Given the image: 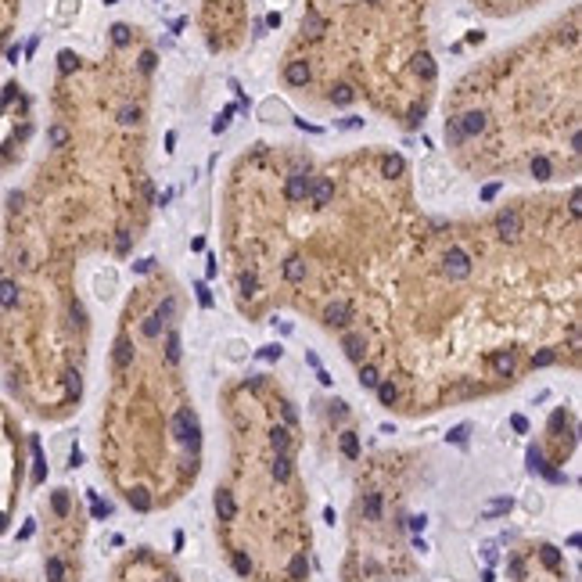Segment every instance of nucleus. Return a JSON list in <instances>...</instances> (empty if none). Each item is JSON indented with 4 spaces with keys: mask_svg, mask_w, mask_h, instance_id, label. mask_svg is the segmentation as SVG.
<instances>
[{
    "mask_svg": "<svg viewBox=\"0 0 582 582\" xmlns=\"http://www.w3.org/2000/svg\"><path fill=\"white\" fill-rule=\"evenodd\" d=\"M378 399H381L385 406H392V403H395V385H392V381L378 385Z\"/></svg>",
    "mask_w": 582,
    "mask_h": 582,
    "instance_id": "25",
    "label": "nucleus"
},
{
    "mask_svg": "<svg viewBox=\"0 0 582 582\" xmlns=\"http://www.w3.org/2000/svg\"><path fill=\"white\" fill-rule=\"evenodd\" d=\"M310 194H313V201H317V205H327V201L334 198V183L324 176V180H317L313 187H310Z\"/></svg>",
    "mask_w": 582,
    "mask_h": 582,
    "instance_id": "11",
    "label": "nucleus"
},
{
    "mask_svg": "<svg viewBox=\"0 0 582 582\" xmlns=\"http://www.w3.org/2000/svg\"><path fill=\"white\" fill-rule=\"evenodd\" d=\"M227 356H230V359H249V342L230 338V342H227Z\"/></svg>",
    "mask_w": 582,
    "mask_h": 582,
    "instance_id": "19",
    "label": "nucleus"
},
{
    "mask_svg": "<svg viewBox=\"0 0 582 582\" xmlns=\"http://www.w3.org/2000/svg\"><path fill=\"white\" fill-rule=\"evenodd\" d=\"M496 191H500L496 183H493V187H485V191H482V201H493V198H496Z\"/></svg>",
    "mask_w": 582,
    "mask_h": 582,
    "instance_id": "46",
    "label": "nucleus"
},
{
    "mask_svg": "<svg viewBox=\"0 0 582 582\" xmlns=\"http://www.w3.org/2000/svg\"><path fill=\"white\" fill-rule=\"evenodd\" d=\"M263 359H281V345H266V349H263Z\"/></svg>",
    "mask_w": 582,
    "mask_h": 582,
    "instance_id": "42",
    "label": "nucleus"
},
{
    "mask_svg": "<svg viewBox=\"0 0 582 582\" xmlns=\"http://www.w3.org/2000/svg\"><path fill=\"white\" fill-rule=\"evenodd\" d=\"M15 11H18V0H0V51H4V47H8V40H11Z\"/></svg>",
    "mask_w": 582,
    "mask_h": 582,
    "instance_id": "5",
    "label": "nucleus"
},
{
    "mask_svg": "<svg viewBox=\"0 0 582 582\" xmlns=\"http://www.w3.org/2000/svg\"><path fill=\"white\" fill-rule=\"evenodd\" d=\"M381 169H385V176H399V173L406 169V162H403L399 155H388V159L381 162Z\"/></svg>",
    "mask_w": 582,
    "mask_h": 582,
    "instance_id": "21",
    "label": "nucleus"
},
{
    "mask_svg": "<svg viewBox=\"0 0 582 582\" xmlns=\"http://www.w3.org/2000/svg\"><path fill=\"white\" fill-rule=\"evenodd\" d=\"M320 29H324V18H317V15H310L302 22V33H320Z\"/></svg>",
    "mask_w": 582,
    "mask_h": 582,
    "instance_id": "30",
    "label": "nucleus"
},
{
    "mask_svg": "<svg viewBox=\"0 0 582 582\" xmlns=\"http://www.w3.org/2000/svg\"><path fill=\"white\" fill-rule=\"evenodd\" d=\"M525 510H529V514H539V510H543V500H539V496H529V500H525Z\"/></svg>",
    "mask_w": 582,
    "mask_h": 582,
    "instance_id": "38",
    "label": "nucleus"
},
{
    "mask_svg": "<svg viewBox=\"0 0 582 582\" xmlns=\"http://www.w3.org/2000/svg\"><path fill=\"white\" fill-rule=\"evenodd\" d=\"M363 514H366V517H378V514H381V496H366Z\"/></svg>",
    "mask_w": 582,
    "mask_h": 582,
    "instance_id": "27",
    "label": "nucleus"
},
{
    "mask_svg": "<svg viewBox=\"0 0 582 582\" xmlns=\"http://www.w3.org/2000/svg\"><path fill=\"white\" fill-rule=\"evenodd\" d=\"M284 277H288L291 284L305 281V263H302V259H291V263H284Z\"/></svg>",
    "mask_w": 582,
    "mask_h": 582,
    "instance_id": "15",
    "label": "nucleus"
},
{
    "mask_svg": "<svg viewBox=\"0 0 582 582\" xmlns=\"http://www.w3.org/2000/svg\"><path fill=\"white\" fill-rule=\"evenodd\" d=\"M310 187H313V180L305 176V173H295V176H288V198H291V201H302L305 194H310Z\"/></svg>",
    "mask_w": 582,
    "mask_h": 582,
    "instance_id": "9",
    "label": "nucleus"
},
{
    "mask_svg": "<svg viewBox=\"0 0 582 582\" xmlns=\"http://www.w3.org/2000/svg\"><path fill=\"white\" fill-rule=\"evenodd\" d=\"M532 363H536V366H546V363H554V352H539V356H536Z\"/></svg>",
    "mask_w": 582,
    "mask_h": 582,
    "instance_id": "44",
    "label": "nucleus"
},
{
    "mask_svg": "<svg viewBox=\"0 0 582 582\" xmlns=\"http://www.w3.org/2000/svg\"><path fill=\"white\" fill-rule=\"evenodd\" d=\"M421 180H424V194H439L442 191V162L439 159H428L421 166Z\"/></svg>",
    "mask_w": 582,
    "mask_h": 582,
    "instance_id": "4",
    "label": "nucleus"
},
{
    "mask_svg": "<svg viewBox=\"0 0 582 582\" xmlns=\"http://www.w3.org/2000/svg\"><path fill=\"white\" fill-rule=\"evenodd\" d=\"M263 115H266L270 122H277V119H288V108H284L281 101H273V98H270V101L263 105Z\"/></svg>",
    "mask_w": 582,
    "mask_h": 582,
    "instance_id": "17",
    "label": "nucleus"
},
{
    "mask_svg": "<svg viewBox=\"0 0 582 582\" xmlns=\"http://www.w3.org/2000/svg\"><path fill=\"white\" fill-rule=\"evenodd\" d=\"M119 122H137V108H122V112H119Z\"/></svg>",
    "mask_w": 582,
    "mask_h": 582,
    "instance_id": "41",
    "label": "nucleus"
},
{
    "mask_svg": "<svg viewBox=\"0 0 582 582\" xmlns=\"http://www.w3.org/2000/svg\"><path fill=\"white\" fill-rule=\"evenodd\" d=\"M493 366H496L500 374H510V371H514V356H510V352H500V356L493 359Z\"/></svg>",
    "mask_w": 582,
    "mask_h": 582,
    "instance_id": "24",
    "label": "nucleus"
},
{
    "mask_svg": "<svg viewBox=\"0 0 582 582\" xmlns=\"http://www.w3.org/2000/svg\"><path fill=\"white\" fill-rule=\"evenodd\" d=\"M273 478H277V482H284V478H291V456L288 453H277V456H273Z\"/></svg>",
    "mask_w": 582,
    "mask_h": 582,
    "instance_id": "14",
    "label": "nucleus"
},
{
    "mask_svg": "<svg viewBox=\"0 0 582 582\" xmlns=\"http://www.w3.org/2000/svg\"><path fill=\"white\" fill-rule=\"evenodd\" d=\"M507 510H510V500H496V503L485 507V517H496V514H507Z\"/></svg>",
    "mask_w": 582,
    "mask_h": 582,
    "instance_id": "28",
    "label": "nucleus"
},
{
    "mask_svg": "<svg viewBox=\"0 0 582 582\" xmlns=\"http://www.w3.org/2000/svg\"><path fill=\"white\" fill-rule=\"evenodd\" d=\"M33 133L29 122V98L18 83H8L0 90V173L18 162L22 147Z\"/></svg>",
    "mask_w": 582,
    "mask_h": 582,
    "instance_id": "1",
    "label": "nucleus"
},
{
    "mask_svg": "<svg viewBox=\"0 0 582 582\" xmlns=\"http://www.w3.org/2000/svg\"><path fill=\"white\" fill-rule=\"evenodd\" d=\"M273 449H277V453H288V432H284V428H277V432H273Z\"/></svg>",
    "mask_w": 582,
    "mask_h": 582,
    "instance_id": "29",
    "label": "nucleus"
},
{
    "mask_svg": "<svg viewBox=\"0 0 582 582\" xmlns=\"http://www.w3.org/2000/svg\"><path fill=\"white\" fill-rule=\"evenodd\" d=\"M414 72H417L421 79L432 83V79H435V61L428 58V54H417V58H414Z\"/></svg>",
    "mask_w": 582,
    "mask_h": 582,
    "instance_id": "13",
    "label": "nucleus"
},
{
    "mask_svg": "<svg viewBox=\"0 0 582 582\" xmlns=\"http://www.w3.org/2000/svg\"><path fill=\"white\" fill-rule=\"evenodd\" d=\"M342 453L349 456V461H356V456H359V442H356V432H345V435H342Z\"/></svg>",
    "mask_w": 582,
    "mask_h": 582,
    "instance_id": "20",
    "label": "nucleus"
},
{
    "mask_svg": "<svg viewBox=\"0 0 582 582\" xmlns=\"http://www.w3.org/2000/svg\"><path fill=\"white\" fill-rule=\"evenodd\" d=\"M241 291L244 295H256V277H241Z\"/></svg>",
    "mask_w": 582,
    "mask_h": 582,
    "instance_id": "40",
    "label": "nucleus"
},
{
    "mask_svg": "<svg viewBox=\"0 0 582 582\" xmlns=\"http://www.w3.org/2000/svg\"><path fill=\"white\" fill-rule=\"evenodd\" d=\"M166 352H169V359H173V363L180 359V334H176V331H169V338H166Z\"/></svg>",
    "mask_w": 582,
    "mask_h": 582,
    "instance_id": "26",
    "label": "nucleus"
},
{
    "mask_svg": "<svg viewBox=\"0 0 582 582\" xmlns=\"http://www.w3.org/2000/svg\"><path fill=\"white\" fill-rule=\"evenodd\" d=\"M468 435H471V424H461L449 432V442H468Z\"/></svg>",
    "mask_w": 582,
    "mask_h": 582,
    "instance_id": "32",
    "label": "nucleus"
},
{
    "mask_svg": "<svg viewBox=\"0 0 582 582\" xmlns=\"http://www.w3.org/2000/svg\"><path fill=\"white\" fill-rule=\"evenodd\" d=\"M18 482H22V439L8 410L0 406V532L11 522Z\"/></svg>",
    "mask_w": 582,
    "mask_h": 582,
    "instance_id": "2",
    "label": "nucleus"
},
{
    "mask_svg": "<svg viewBox=\"0 0 582 582\" xmlns=\"http://www.w3.org/2000/svg\"><path fill=\"white\" fill-rule=\"evenodd\" d=\"M94 291H98V298H108V295L115 291V270L98 273V277H94Z\"/></svg>",
    "mask_w": 582,
    "mask_h": 582,
    "instance_id": "12",
    "label": "nucleus"
},
{
    "mask_svg": "<svg viewBox=\"0 0 582 582\" xmlns=\"http://www.w3.org/2000/svg\"><path fill=\"white\" fill-rule=\"evenodd\" d=\"M543 561H546L550 568H557V561H561V557H557V550H550V546H543Z\"/></svg>",
    "mask_w": 582,
    "mask_h": 582,
    "instance_id": "37",
    "label": "nucleus"
},
{
    "mask_svg": "<svg viewBox=\"0 0 582 582\" xmlns=\"http://www.w3.org/2000/svg\"><path fill=\"white\" fill-rule=\"evenodd\" d=\"M130 503H133L137 510H147V507H151V500H147L144 493H130Z\"/></svg>",
    "mask_w": 582,
    "mask_h": 582,
    "instance_id": "35",
    "label": "nucleus"
},
{
    "mask_svg": "<svg viewBox=\"0 0 582 582\" xmlns=\"http://www.w3.org/2000/svg\"><path fill=\"white\" fill-rule=\"evenodd\" d=\"M456 126H461L464 137H478V133L485 130V115H482V112H464L461 119H456Z\"/></svg>",
    "mask_w": 582,
    "mask_h": 582,
    "instance_id": "8",
    "label": "nucleus"
},
{
    "mask_svg": "<svg viewBox=\"0 0 582 582\" xmlns=\"http://www.w3.org/2000/svg\"><path fill=\"white\" fill-rule=\"evenodd\" d=\"M234 568H237V575H249V571H252V561L244 557V554H234Z\"/></svg>",
    "mask_w": 582,
    "mask_h": 582,
    "instance_id": "33",
    "label": "nucleus"
},
{
    "mask_svg": "<svg viewBox=\"0 0 582 582\" xmlns=\"http://www.w3.org/2000/svg\"><path fill=\"white\" fill-rule=\"evenodd\" d=\"M359 385H363V388H378V385H381V374L374 371V366H359Z\"/></svg>",
    "mask_w": 582,
    "mask_h": 582,
    "instance_id": "18",
    "label": "nucleus"
},
{
    "mask_svg": "<svg viewBox=\"0 0 582 582\" xmlns=\"http://www.w3.org/2000/svg\"><path fill=\"white\" fill-rule=\"evenodd\" d=\"M324 320H327L331 327H345V324L352 320V305H349V302H331L327 313H324Z\"/></svg>",
    "mask_w": 582,
    "mask_h": 582,
    "instance_id": "7",
    "label": "nucleus"
},
{
    "mask_svg": "<svg viewBox=\"0 0 582 582\" xmlns=\"http://www.w3.org/2000/svg\"><path fill=\"white\" fill-rule=\"evenodd\" d=\"M291 575H295V578L305 575V557H295V561H291Z\"/></svg>",
    "mask_w": 582,
    "mask_h": 582,
    "instance_id": "39",
    "label": "nucleus"
},
{
    "mask_svg": "<svg viewBox=\"0 0 582 582\" xmlns=\"http://www.w3.org/2000/svg\"><path fill=\"white\" fill-rule=\"evenodd\" d=\"M366 4H374V0H366Z\"/></svg>",
    "mask_w": 582,
    "mask_h": 582,
    "instance_id": "47",
    "label": "nucleus"
},
{
    "mask_svg": "<svg viewBox=\"0 0 582 582\" xmlns=\"http://www.w3.org/2000/svg\"><path fill=\"white\" fill-rule=\"evenodd\" d=\"M510 428H514V432H529V421H525L522 414H514V417H510Z\"/></svg>",
    "mask_w": 582,
    "mask_h": 582,
    "instance_id": "36",
    "label": "nucleus"
},
{
    "mask_svg": "<svg viewBox=\"0 0 582 582\" xmlns=\"http://www.w3.org/2000/svg\"><path fill=\"white\" fill-rule=\"evenodd\" d=\"M468 273H471L468 252H464V249H449V252H446V277H449V281H464Z\"/></svg>",
    "mask_w": 582,
    "mask_h": 582,
    "instance_id": "3",
    "label": "nucleus"
},
{
    "mask_svg": "<svg viewBox=\"0 0 582 582\" xmlns=\"http://www.w3.org/2000/svg\"><path fill=\"white\" fill-rule=\"evenodd\" d=\"M112 40H115V44H126V40H130V29H126V25H115V29H112Z\"/></svg>",
    "mask_w": 582,
    "mask_h": 582,
    "instance_id": "34",
    "label": "nucleus"
},
{
    "mask_svg": "<svg viewBox=\"0 0 582 582\" xmlns=\"http://www.w3.org/2000/svg\"><path fill=\"white\" fill-rule=\"evenodd\" d=\"M345 356H352V359L363 356V338L359 334H345Z\"/></svg>",
    "mask_w": 582,
    "mask_h": 582,
    "instance_id": "22",
    "label": "nucleus"
},
{
    "mask_svg": "<svg viewBox=\"0 0 582 582\" xmlns=\"http://www.w3.org/2000/svg\"><path fill=\"white\" fill-rule=\"evenodd\" d=\"M331 98H334V101H338V105H349V101H352L356 94H352V90H349V86H334V94H331Z\"/></svg>",
    "mask_w": 582,
    "mask_h": 582,
    "instance_id": "31",
    "label": "nucleus"
},
{
    "mask_svg": "<svg viewBox=\"0 0 582 582\" xmlns=\"http://www.w3.org/2000/svg\"><path fill=\"white\" fill-rule=\"evenodd\" d=\"M446 140L456 147V144H461L464 140V133H461V126H456V119H446Z\"/></svg>",
    "mask_w": 582,
    "mask_h": 582,
    "instance_id": "23",
    "label": "nucleus"
},
{
    "mask_svg": "<svg viewBox=\"0 0 582 582\" xmlns=\"http://www.w3.org/2000/svg\"><path fill=\"white\" fill-rule=\"evenodd\" d=\"M482 554H485L489 561H496V543H482Z\"/></svg>",
    "mask_w": 582,
    "mask_h": 582,
    "instance_id": "43",
    "label": "nucleus"
},
{
    "mask_svg": "<svg viewBox=\"0 0 582 582\" xmlns=\"http://www.w3.org/2000/svg\"><path fill=\"white\" fill-rule=\"evenodd\" d=\"M284 79L302 86V83H310V69H305V61H288V69H284Z\"/></svg>",
    "mask_w": 582,
    "mask_h": 582,
    "instance_id": "10",
    "label": "nucleus"
},
{
    "mask_svg": "<svg viewBox=\"0 0 582 582\" xmlns=\"http://www.w3.org/2000/svg\"><path fill=\"white\" fill-rule=\"evenodd\" d=\"M198 298H201V305H212V295H209L205 284H198Z\"/></svg>",
    "mask_w": 582,
    "mask_h": 582,
    "instance_id": "45",
    "label": "nucleus"
},
{
    "mask_svg": "<svg viewBox=\"0 0 582 582\" xmlns=\"http://www.w3.org/2000/svg\"><path fill=\"white\" fill-rule=\"evenodd\" d=\"M216 514L223 517V522H230V517H234V500H230V493H216Z\"/></svg>",
    "mask_w": 582,
    "mask_h": 582,
    "instance_id": "16",
    "label": "nucleus"
},
{
    "mask_svg": "<svg viewBox=\"0 0 582 582\" xmlns=\"http://www.w3.org/2000/svg\"><path fill=\"white\" fill-rule=\"evenodd\" d=\"M496 227H500V234H503V237H510V241H514L517 234H522V216H517L514 209H503L500 216H496Z\"/></svg>",
    "mask_w": 582,
    "mask_h": 582,
    "instance_id": "6",
    "label": "nucleus"
},
{
    "mask_svg": "<svg viewBox=\"0 0 582 582\" xmlns=\"http://www.w3.org/2000/svg\"><path fill=\"white\" fill-rule=\"evenodd\" d=\"M0 582H4V578H0Z\"/></svg>",
    "mask_w": 582,
    "mask_h": 582,
    "instance_id": "48",
    "label": "nucleus"
}]
</instances>
